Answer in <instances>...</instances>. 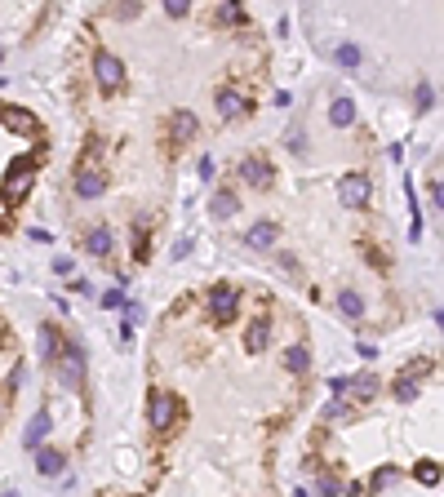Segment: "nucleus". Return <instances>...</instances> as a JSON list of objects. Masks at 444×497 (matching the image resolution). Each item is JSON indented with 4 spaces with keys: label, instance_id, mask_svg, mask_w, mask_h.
<instances>
[{
    "label": "nucleus",
    "instance_id": "f257e3e1",
    "mask_svg": "<svg viewBox=\"0 0 444 497\" xmlns=\"http://www.w3.org/2000/svg\"><path fill=\"white\" fill-rule=\"evenodd\" d=\"M36 187V160L31 156H18L5 169V178H0V191H5V205H23L27 191Z\"/></svg>",
    "mask_w": 444,
    "mask_h": 497
},
{
    "label": "nucleus",
    "instance_id": "f03ea898",
    "mask_svg": "<svg viewBox=\"0 0 444 497\" xmlns=\"http://www.w3.org/2000/svg\"><path fill=\"white\" fill-rule=\"evenodd\" d=\"M338 200H342V209H365L369 205V178L365 173H347L338 182Z\"/></svg>",
    "mask_w": 444,
    "mask_h": 497
},
{
    "label": "nucleus",
    "instance_id": "7ed1b4c3",
    "mask_svg": "<svg viewBox=\"0 0 444 497\" xmlns=\"http://www.w3.org/2000/svg\"><path fill=\"white\" fill-rule=\"evenodd\" d=\"M240 311V293H236V285H218L209 293V316H218V320H232Z\"/></svg>",
    "mask_w": 444,
    "mask_h": 497
},
{
    "label": "nucleus",
    "instance_id": "20e7f679",
    "mask_svg": "<svg viewBox=\"0 0 444 497\" xmlns=\"http://www.w3.org/2000/svg\"><path fill=\"white\" fill-rule=\"evenodd\" d=\"M103 191H107V173L98 169V164H85V169L76 173V195L80 200H98Z\"/></svg>",
    "mask_w": 444,
    "mask_h": 497
},
{
    "label": "nucleus",
    "instance_id": "39448f33",
    "mask_svg": "<svg viewBox=\"0 0 444 497\" xmlns=\"http://www.w3.org/2000/svg\"><path fill=\"white\" fill-rule=\"evenodd\" d=\"M147 413H152V426L156 430H169L173 418H178V400H173L169 391H152V409H147Z\"/></svg>",
    "mask_w": 444,
    "mask_h": 497
},
{
    "label": "nucleus",
    "instance_id": "423d86ee",
    "mask_svg": "<svg viewBox=\"0 0 444 497\" xmlns=\"http://www.w3.org/2000/svg\"><path fill=\"white\" fill-rule=\"evenodd\" d=\"M0 125H5L13 138H31V134H36V115L23 111V107H0Z\"/></svg>",
    "mask_w": 444,
    "mask_h": 497
},
{
    "label": "nucleus",
    "instance_id": "0eeeda50",
    "mask_svg": "<svg viewBox=\"0 0 444 497\" xmlns=\"http://www.w3.org/2000/svg\"><path fill=\"white\" fill-rule=\"evenodd\" d=\"M58 351H62V382L85 387V355H80V346H58Z\"/></svg>",
    "mask_w": 444,
    "mask_h": 497
},
{
    "label": "nucleus",
    "instance_id": "6e6552de",
    "mask_svg": "<svg viewBox=\"0 0 444 497\" xmlns=\"http://www.w3.org/2000/svg\"><path fill=\"white\" fill-rule=\"evenodd\" d=\"M93 72H98V85L103 89H120L125 85V67H120V58H111V54H98Z\"/></svg>",
    "mask_w": 444,
    "mask_h": 497
},
{
    "label": "nucleus",
    "instance_id": "1a4fd4ad",
    "mask_svg": "<svg viewBox=\"0 0 444 497\" xmlns=\"http://www.w3.org/2000/svg\"><path fill=\"white\" fill-rule=\"evenodd\" d=\"M275 240H280V227H275V222H258V227H249V236H244V244L258 248V253L275 248Z\"/></svg>",
    "mask_w": 444,
    "mask_h": 497
},
{
    "label": "nucleus",
    "instance_id": "9d476101",
    "mask_svg": "<svg viewBox=\"0 0 444 497\" xmlns=\"http://www.w3.org/2000/svg\"><path fill=\"white\" fill-rule=\"evenodd\" d=\"M271 342V316H254L249 333H244V351H267Z\"/></svg>",
    "mask_w": 444,
    "mask_h": 497
},
{
    "label": "nucleus",
    "instance_id": "9b49d317",
    "mask_svg": "<svg viewBox=\"0 0 444 497\" xmlns=\"http://www.w3.org/2000/svg\"><path fill=\"white\" fill-rule=\"evenodd\" d=\"M240 178L249 187H271V164L267 160H240Z\"/></svg>",
    "mask_w": 444,
    "mask_h": 497
},
{
    "label": "nucleus",
    "instance_id": "f8f14e48",
    "mask_svg": "<svg viewBox=\"0 0 444 497\" xmlns=\"http://www.w3.org/2000/svg\"><path fill=\"white\" fill-rule=\"evenodd\" d=\"M244 111H249V103H244L236 89H222L218 93V115H222V120H240Z\"/></svg>",
    "mask_w": 444,
    "mask_h": 497
},
{
    "label": "nucleus",
    "instance_id": "ddd939ff",
    "mask_svg": "<svg viewBox=\"0 0 444 497\" xmlns=\"http://www.w3.org/2000/svg\"><path fill=\"white\" fill-rule=\"evenodd\" d=\"M329 125H334V129H351L355 125V103H351V98H334V107H329Z\"/></svg>",
    "mask_w": 444,
    "mask_h": 497
},
{
    "label": "nucleus",
    "instance_id": "4468645a",
    "mask_svg": "<svg viewBox=\"0 0 444 497\" xmlns=\"http://www.w3.org/2000/svg\"><path fill=\"white\" fill-rule=\"evenodd\" d=\"M36 346H40V360H58V329L40 324L36 329Z\"/></svg>",
    "mask_w": 444,
    "mask_h": 497
},
{
    "label": "nucleus",
    "instance_id": "2eb2a0df",
    "mask_svg": "<svg viewBox=\"0 0 444 497\" xmlns=\"http://www.w3.org/2000/svg\"><path fill=\"white\" fill-rule=\"evenodd\" d=\"M62 467H67V457H62L58 449H40L36 453V471L40 475H62Z\"/></svg>",
    "mask_w": 444,
    "mask_h": 497
},
{
    "label": "nucleus",
    "instance_id": "dca6fc26",
    "mask_svg": "<svg viewBox=\"0 0 444 497\" xmlns=\"http://www.w3.org/2000/svg\"><path fill=\"white\" fill-rule=\"evenodd\" d=\"M111 244H116V240H111V231H107V227H93V231H89V240H85V248H89L93 258H107V253H111Z\"/></svg>",
    "mask_w": 444,
    "mask_h": 497
},
{
    "label": "nucleus",
    "instance_id": "f3484780",
    "mask_svg": "<svg viewBox=\"0 0 444 497\" xmlns=\"http://www.w3.org/2000/svg\"><path fill=\"white\" fill-rule=\"evenodd\" d=\"M45 435H49V413H36V418L27 422V430H23V444H27V449H36Z\"/></svg>",
    "mask_w": 444,
    "mask_h": 497
},
{
    "label": "nucleus",
    "instance_id": "a211bd4d",
    "mask_svg": "<svg viewBox=\"0 0 444 497\" xmlns=\"http://www.w3.org/2000/svg\"><path fill=\"white\" fill-rule=\"evenodd\" d=\"M213 218H236V209H240V200H236V191H218L213 195Z\"/></svg>",
    "mask_w": 444,
    "mask_h": 497
},
{
    "label": "nucleus",
    "instance_id": "6ab92c4d",
    "mask_svg": "<svg viewBox=\"0 0 444 497\" xmlns=\"http://www.w3.org/2000/svg\"><path fill=\"white\" fill-rule=\"evenodd\" d=\"M396 484H400V471H396V467H377V471H373V479H369V489H373V493L396 489Z\"/></svg>",
    "mask_w": 444,
    "mask_h": 497
},
{
    "label": "nucleus",
    "instance_id": "aec40b11",
    "mask_svg": "<svg viewBox=\"0 0 444 497\" xmlns=\"http://www.w3.org/2000/svg\"><path fill=\"white\" fill-rule=\"evenodd\" d=\"M285 369H289V373H298V377L311 369V355H307V346H289V355H285Z\"/></svg>",
    "mask_w": 444,
    "mask_h": 497
},
{
    "label": "nucleus",
    "instance_id": "412c9836",
    "mask_svg": "<svg viewBox=\"0 0 444 497\" xmlns=\"http://www.w3.org/2000/svg\"><path fill=\"white\" fill-rule=\"evenodd\" d=\"M338 307H342V316H347V320H360V316H365V302H360L351 289H342V293H338Z\"/></svg>",
    "mask_w": 444,
    "mask_h": 497
},
{
    "label": "nucleus",
    "instance_id": "4be33fe9",
    "mask_svg": "<svg viewBox=\"0 0 444 497\" xmlns=\"http://www.w3.org/2000/svg\"><path fill=\"white\" fill-rule=\"evenodd\" d=\"M195 129H200V125H195V115H191V111H178V115H173V134H178V142L195 138Z\"/></svg>",
    "mask_w": 444,
    "mask_h": 497
},
{
    "label": "nucleus",
    "instance_id": "5701e85b",
    "mask_svg": "<svg viewBox=\"0 0 444 497\" xmlns=\"http://www.w3.org/2000/svg\"><path fill=\"white\" fill-rule=\"evenodd\" d=\"M377 387H382V382H377L373 373H365V377H355V382H347V391H355L360 400H373V395H377Z\"/></svg>",
    "mask_w": 444,
    "mask_h": 497
},
{
    "label": "nucleus",
    "instance_id": "b1692460",
    "mask_svg": "<svg viewBox=\"0 0 444 497\" xmlns=\"http://www.w3.org/2000/svg\"><path fill=\"white\" fill-rule=\"evenodd\" d=\"M414 479H418V484H440V467H436V462H418Z\"/></svg>",
    "mask_w": 444,
    "mask_h": 497
},
{
    "label": "nucleus",
    "instance_id": "393cba45",
    "mask_svg": "<svg viewBox=\"0 0 444 497\" xmlns=\"http://www.w3.org/2000/svg\"><path fill=\"white\" fill-rule=\"evenodd\" d=\"M142 13V0H116L111 5V18H138Z\"/></svg>",
    "mask_w": 444,
    "mask_h": 497
},
{
    "label": "nucleus",
    "instance_id": "a878e982",
    "mask_svg": "<svg viewBox=\"0 0 444 497\" xmlns=\"http://www.w3.org/2000/svg\"><path fill=\"white\" fill-rule=\"evenodd\" d=\"M338 62H342V72H355L360 67V49L355 45H342L338 49Z\"/></svg>",
    "mask_w": 444,
    "mask_h": 497
},
{
    "label": "nucleus",
    "instance_id": "bb28decb",
    "mask_svg": "<svg viewBox=\"0 0 444 497\" xmlns=\"http://www.w3.org/2000/svg\"><path fill=\"white\" fill-rule=\"evenodd\" d=\"M396 400H404V404H409V400H418V382H414L409 373H404L400 382H396Z\"/></svg>",
    "mask_w": 444,
    "mask_h": 497
},
{
    "label": "nucleus",
    "instance_id": "cd10ccee",
    "mask_svg": "<svg viewBox=\"0 0 444 497\" xmlns=\"http://www.w3.org/2000/svg\"><path fill=\"white\" fill-rule=\"evenodd\" d=\"M218 18H222V23H240V18H244V9H240V0H227V5L218 9Z\"/></svg>",
    "mask_w": 444,
    "mask_h": 497
},
{
    "label": "nucleus",
    "instance_id": "c85d7f7f",
    "mask_svg": "<svg viewBox=\"0 0 444 497\" xmlns=\"http://www.w3.org/2000/svg\"><path fill=\"white\" fill-rule=\"evenodd\" d=\"M414 98H418V111H431V107H436V89H431V85H418Z\"/></svg>",
    "mask_w": 444,
    "mask_h": 497
},
{
    "label": "nucleus",
    "instance_id": "c756f323",
    "mask_svg": "<svg viewBox=\"0 0 444 497\" xmlns=\"http://www.w3.org/2000/svg\"><path fill=\"white\" fill-rule=\"evenodd\" d=\"M187 9H191V0H164V13H169V18H183Z\"/></svg>",
    "mask_w": 444,
    "mask_h": 497
},
{
    "label": "nucleus",
    "instance_id": "7c9ffc66",
    "mask_svg": "<svg viewBox=\"0 0 444 497\" xmlns=\"http://www.w3.org/2000/svg\"><path fill=\"white\" fill-rule=\"evenodd\" d=\"M103 307H125V293L120 289H107L103 293Z\"/></svg>",
    "mask_w": 444,
    "mask_h": 497
},
{
    "label": "nucleus",
    "instance_id": "2f4dec72",
    "mask_svg": "<svg viewBox=\"0 0 444 497\" xmlns=\"http://www.w3.org/2000/svg\"><path fill=\"white\" fill-rule=\"evenodd\" d=\"M200 178H213V156H200Z\"/></svg>",
    "mask_w": 444,
    "mask_h": 497
},
{
    "label": "nucleus",
    "instance_id": "473e14b6",
    "mask_svg": "<svg viewBox=\"0 0 444 497\" xmlns=\"http://www.w3.org/2000/svg\"><path fill=\"white\" fill-rule=\"evenodd\" d=\"M0 62H5V49H0Z\"/></svg>",
    "mask_w": 444,
    "mask_h": 497
},
{
    "label": "nucleus",
    "instance_id": "72a5a7b5",
    "mask_svg": "<svg viewBox=\"0 0 444 497\" xmlns=\"http://www.w3.org/2000/svg\"><path fill=\"white\" fill-rule=\"evenodd\" d=\"M0 413H5V404H0Z\"/></svg>",
    "mask_w": 444,
    "mask_h": 497
}]
</instances>
